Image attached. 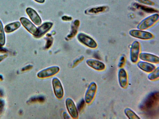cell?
Here are the masks:
<instances>
[{
    "mask_svg": "<svg viewBox=\"0 0 159 119\" xmlns=\"http://www.w3.org/2000/svg\"><path fill=\"white\" fill-rule=\"evenodd\" d=\"M158 92H152L144 99L141 105V108L144 111H151L156 108L158 104Z\"/></svg>",
    "mask_w": 159,
    "mask_h": 119,
    "instance_id": "1",
    "label": "cell"
},
{
    "mask_svg": "<svg viewBox=\"0 0 159 119\" xmlns=\"http://www.w3.org/2000/svg\"><path fill=\"white\" fill-rule=\"evenodd\" d=\"M159 18L158 14L153 13L142 20L137 26V28L143 30L147 29L156 23L158 21Z\"/></svg>",
    "mask_w": 159,
    "mask_h": 119,
    "instance_id": "2",
    "label": "cell"
},
{
    "mask_svg": "<svg viewBox=\"0 0 159 119\" xmlns=\"http://www.w3.org/2000/svg\"><path fill=\"white\" fill-rule=\"evenodd\" d=\"M129 33L131 37L141 40H148L153 37L151 33L143 30L132 29L129 31Z\"/></svg>",
    "mask_w": 159,
    "mask_h": 119,
    "instance_id": "3",
    "label": "cell"
},
{
    "mask_svg": "<svg viewBox=\"0 0 159 119\" xmlns=\"http://www.w3.org/2000/svg\"><path fill=\"white\" fill-rule=\"evenodd\" d=\"M140 51V44L137 41H134L131 44L129 51V58L133 63H137L139 58Z\"/></svg>",
    "mask_w": 159,
    "mask_h": 119,
    "instance_id": "4",
    "label": "cell"
},
{
    "mask_svg": "<svg viewBox=\"0 0 159 119\" xmlns=\"http://www.w3.org/2000/svg\"><path fill=\"white\" fill-rule=\"evenodd\" d=\"M60 68L58 66H51L39 71L37 74V76L40 78L49 77L57 74Z\"/></svg>",
    "mask_w": 159,
    "mask_h": 119,
    "instance_id": "5",
    "label": "cell"
},
{
    "mask_svg": "<svg viewBox=\"0 0 159 119\" xmlns=\"http://www.w3.org/2000/svg\"><path fill=\"white\" fill-rule=\"evenodd\" d=\"M97 90L96 84L92 82L88 86L84 95V101L87 104H90L93 101Z\"/></svg>",
    "mask_w": 159,
    "mask_h": 119,
    "instance_id": "6",
    "label": "cell"
},
{
    "mask_svg": "<svg viewBox=\"0 0 159 119\" xmlns=\"http://www.w3.org/2000/svg\"><path fill=\"white\" fill-rule=\"evenodd\" d=\"M52 85L55 96L59 99H62L64 95V90L60 81L57 77L52 80Z\"/></svg>",
    "mask_w": 159,
    "mask_h": 119,
    "instance_id": "7",
    "label": "cell"
},
{
    "mask_svg": "<svg viewBox=\"0 0 159 119\" xmlns=\"http://www.w3.org/2000/svg\"><path fill=\"white\" fill-rule=\"evenodd\" d=\"M78 39L81 43L90 48H95L97 46V44L95 41L85 34H79L78 36Z\"/></svg>",
    "mask_w": 159,
    "mask_h": 119,
    "instance_id": "8",
    "label": "cell"
},
{
    "mask_svg": "<svg viewBox=\"0 0 159 119\" xmlns=\"http://www.w3.org/2000/svg\"><path fill=\"white\" fill-rule=\"evenodd\" d=\"M66 105L67 110L70 117L73 118L78 117V112L74 101L71 98H68L66 100Z\"/></svg>",
    "mask_w": 159,
    "mask_h": 119,
    "instance_id": "9",
    "label": "cell"
},
{
    "mask_svg": "<svg viewBox=\"0 0 159 119\" xmlns=\"http://www.w3.org/2000/svg\"><path fill=\"white\" fill-rule=\"evenodd\" d=\"M20 20L21 24L24 28L29 33L34 35L37 30V28L35 25L25 17H21Z\"/></svg>",
    "mask_w": 159,
    "mask_h": 119,
    "instance_id": "10",
    "label": "cell"
},
{
    "mask_svg": "<svg viewBox=\"0 0 159 119\" xmlns=\"http://www.w3.org/2000/svg\"><path fill=\"white\" fill-rule=\"evenodd\" d=\"M139 58L141 60L153 64L159 62L158 56L146 52H141L139 55Z\"/></svg>",
    "mask_w": 159,
    "mask_h": 119,
    "instance_id": "11",
    "label": "cell"
},
{
    "mask_svg": "<svg viewBox=\"0 0 159 119\" xmlns=\"http://www.w3.org/2000/svg\"><path fill=\"white\" fill-rule=\"evenodd\" d=\"M86 63L89 66L97 71L103 70L106 67L105 65L103 63L95 59H88L86 60Z\"/></svg>",
    "mask_w": 159,
    "mask_h": 119,
    "instance_id": "12",
    "label": "cell"
},
{
    "mask_svg": "<svg viewBox=\"0 0 159 119\" xmlns=\"http://www.w3.org/2000/svg\"><path fill=\"white\" fill-rule=\"evenodd\" d=\"M26 12L31 20L35 24L37 25L41 24L42 22L41 19L34 10L28 7L26 9Z\"/></svg>",
    "mask_w": 159,
    "mask_h": 119,
    "instance_id": "13",
    "label": "cell"
},
{
    "mask_svg": "<svg viewBox=\"0 0 159 119\" xmlns=\"http://www.w3.org/2000/svg\"><path fill=\"white\" fill-rule=\"evenodd\" d=\"M118 79L120 86L122 88H125L128 83V77L127 73L124 69L121 68L118 70Z\"/></svg>",
    "mask_w": 159,
    "mask_h": 119,
    "instance_id": "14",
    "label": "cell"
},
{
    "mask_svg": "<svg viewBox=\"0 0 159 119\" xmlns=\"http://www.w3.org/2000/svg\"><path fill=\"white\" fill-rule=\"evenodd\" d=\"M52 23L50 22L44 23L39 27L34 35L37 38L40 37L49 30L52 26Z\"/></svg>",
    "mask_w": 159,
    "mask_h": 119,
    "instance_id": "15",
    "label": "cell"
},
{
    "mask_svg": "<svg viewBox=\"0 0 159 119\" xmlns=\"http://www.w3.org/2000/svg\"><path fill=\"white\" fill-rule=\"evenodd\" d=\"M137 65L139 68L147 73H150L156 68L155 66L153 64L143 61L138 62Z\"/></svg>",
    "mask_w": 159,
    "mask_h": 119,
    "instance_id": "16",
    "label": "cell"
},
{
    "mask_svg": "<svg viewBox=\"0 0 159 119\" xmlns=\"http://www.w3.org/2000/svg\"><path fill=\"white\" fill-rule=\"evenodd\" d=\"M20 26L21 23L18 21L10 23L5 26V32L7 33H11L18 29Z\"/></svg>",
    "mask_w": 159,
    "mask_h": 119,
    "instance_id": "17",
    "label": "cell"
},
{
    "mask_svg": "<svg viewBox=\"0 0 159 119\" xmlns=\"http://www.w3.org/2000/svg\"><path fill=\"white\" fill-rule=\"evenodd\" d=\"M134 6L136 8L139 9L147 13L153 14L158 12L157 10L154 8L137 3H135Z\"/></svg>",
    "mask_w": 159,
    "mask_h": 119,
    "instance_id": "18",
    "label": "cell"
},
{
    "mask_svg": "<svg viewBox=\"0 0 159 119\" xmlns=\"http://www.w3.org/2000/svg\"><path fill=\"white\" fill-rule=\"evenodd\" d=\"M125 114L130 119H139L140 117L131 109L129 108H126L124 110Z\"/></svg>",
    "mask_w": 159,
    "mask_h": 119,
    "instance_id": "19",
    "label": "cell"
},
{
    "mask_svg": "<svg viewBox=\"0 0 159 119\" xmlns=\"http://www.w3.org/2000/svg\"><path fill=\"white\" fill-rule=\"evenodd\" d=\"M6 42V37L4 28L2 21L0 20V46L4 45Z\"/></svg>",
    "mask_w": 159,
    "mask_h": 119,
    "instance_id": "20",
    "label": "cell"
},
{
    "mask_svg": "<svg viewBox=\"0 0 159 119\" xmlns=\"http://www.w3.org/2000/svg\"><path fill=\"white\" fill-rule=\"evenodd\" d=\"M159 77V67L156 68L153 71L150 73L148 76V79L153 81L158 78Z\"/></svg>",
    "mask_w": 159,
    "mask_h": 119,
    "instance_id": "21",
    "label": "cell"
},
{
    "mask_svg": "<svg viewBox=\"0 0 159 119\" xmlns=\"http://www.w3.org/2000/svg\"><path fill=\"white\" fill-rule=\"evenodd\" d=\"M107 7L101 6L97 7L92 8L89 11V12L91 13H97L102 12L106 10Z\"/></svg>",
    "mask_w": 159,
    "mask_h": 119,
    "instance_id": "22",
    "label": "cell"
},
{
    "mask_svg": "<svg viewBox=\"0 0 159 119\" xmlns=\"http://www.w3.org/2000/svg\"><path fill=\"white\" fill-rule=\"evenodd\" d=\"M44 100L45 99L43 97L38 96L32 97L29 100V102L30 103L34 102H42L44 101Z\"/></svg>",
    "mask_w": 159,
    "mask_h": 119,
    "instance_id": "23",
    "label": "cell"
},
{
    "mask_svg": "<svg viewBox=\"0 0 159 119\" xmlns=\"http://www.w3.org/2000/svg\"><path fill=\"white\" fill-rule=\"evenodd\" d=\"M125 62V58L124 56H121L119 59L118 66L120 68L122 67Z\"/></svg>",
    "mask_w": 159,
    "mask_h": 119,
    "instance_id": "24",
    "label": "cell"
},
{
    "mask_svg": "<svg viewBox=\"0 0 159 119\" xmlns=\"http://www.w3.org/2000/svg\"><path fill=\"white\" fill-rule=\"evenodd\" d=\"M84 100L82 99L78 104L77 106V108L79 111H80L83 108L85 104Z\"/></svg>",
    "mask_w": 159,
    "mask_h": 119,
    "instance_id": "25",
    "label": "cell"
},
{
    "mask_svg": "<svg viewBox=\"0 0 159 119\" xmlns=\"http://www.w3.org/2000/svg\"><path fill=\"white\" fill-rule=\"evenodd\" d=\"M139 2L149 5H154V2L150 0H137Z\"/></svg>",
    "mask_w": 159,
    "mask_h": 119,
    "instance_id": "26",
    "label": "cell"
},
{
    "mask_svg": "<svg viewBox=\"0 0 159 119\" xmlns=\"http://www.w3.org/2000/svg\"><path fill=\"white\" fill-rule=\"evenodd\" d=\"M84 59V57H81L79 59L75 60L73 64V67H74L76 66L79 63L81 62Z\"/></svg>",
    "mask_w": 159,
    "mask_h": 119,
    "instance_id": "27",
    "label": "cell"
},
{
    "mask_svg": "<svg viewBox=\"0 0 159 119\" xmlns=\"http://www.w3.org/2000/svg\"><path fill=\"white\" fill-rule=\"evenodd\" d=\"M33 68V66L31 65H28L22 68L21 71H25L31 69Z\"/></svg>",
    "mask_w": 159,
    "mask_h": 119,
    "instance_id": "28",
    "label": "cell"
},
{
    "mask_svg": "<svg viewBox=\"0 0 159 119\" xmlns=\"http://www.w3.org/2000/svg\"><path fill=\"white\" fill-rule=\"evenodd\" d=\"M5 104L4 101L0 99V109H2L4 107Z\"/></svg>",
    "mask_w": 159,
    "mask_h": 119,
    "instance_id": "29",
    "label": "cell"
},
{
    "mask_svg": "<svg viewBox=\"0 0 159 119\" xmlns=\"http://www.w3.org/2000/svg\"><path fill=\"white\" fill-rule=\"evenodd\" d=\"M7 56V55L6 54L0 55V62L6 58Z\"/></svg>",
    "mask_w": 159,
    "mask_h": 119,
    "instance_id": "30",
    "label": "cell"
},
{
    "mask_svg": "<svg viewBox=\"0 0 159 119\" xmlns=\"http://www.w3.org/2000/svg\"><path fill=\"white\" fill-rule=\"evenodd\" d=\"M62 18H63L62 19L64 20H71V18L70 17H68L66 16H64L62 17Z\"/></svg>",
    "mask_w": 159,
    "mask_h": 119,
    "instance_id": "31",
    "label": "cell"
},
{
    "mask_svg": "<svg viewBox=\"0 0 159 119\" xmlns=\"http://www.w3.org/2000/svg\"><path fill=\"white\" fill-rule=\"evenodd\" d=\"M36 2L39 3H43L44 2L45 0H34Z\"/></svg>",
    "mask_w": 159,
    "mask_h": 119,
    "instance_id": "32",
    "label": "cell"
},
{
    "mask_svg": "<svg viewBox=\"0 0 159 119\" xmlns=\"http://www.w3.org/2000/svg\"><path fill=\"white\" fill-rule=\"evenodd\" d=\"M2 79H3V78H2V75H0V79L2 80Z\"/></svg>",
    "mask_w": 159,
    "mask_h": 119,
    "instance_id": "33",
    "label": "cell"
}]
</instances>
